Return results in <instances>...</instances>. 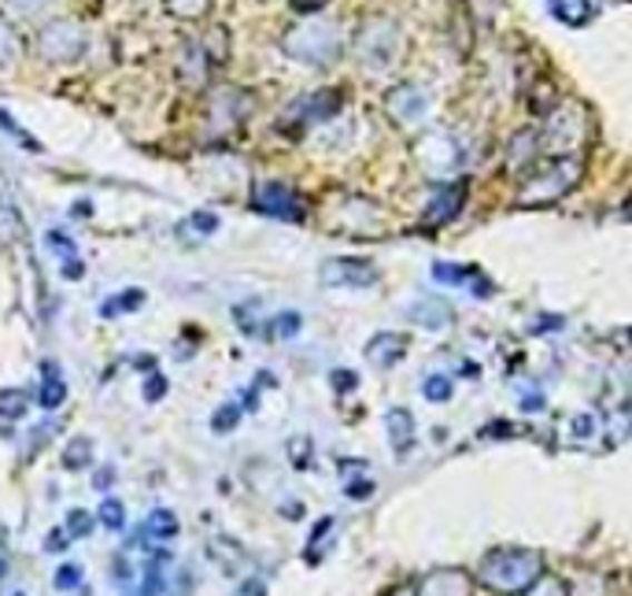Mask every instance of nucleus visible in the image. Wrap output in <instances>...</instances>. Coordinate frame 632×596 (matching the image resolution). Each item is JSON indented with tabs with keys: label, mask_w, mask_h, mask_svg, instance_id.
<instances>
[{
	"label": "nucleus",
	"mask_w": 632,
	"mask_h": 596,
	"mask_svg": "<svg viewBox=\"0 0 632 596\" xmlns=\"http://www.w3.org/2000/svg\"><path fill=\"white\" fill-rule=\"evenodd\" d=\"M67 541H63V534H52V541H49V548H52V553H56V548H63Z\"/></svg>",
	"instance_id": "nucleus-22"
},
{
	"label": "nucleus",
	"mask_w": 632,
	"mask_h": 596,
	"mask_svg": "<svg viewBox=\"0 0 632 596\" xmlns=\"http://www.w3.org/2000/svg\"><path fill=\"white\" fill-rule=\"evenodd\" d=\"M100 522L111 526V530H119V526H122V504L119 500H105V504H100Z\"/></svg>",
	"instance_id": "nucleus-10"
},
{
	"label": "nucleus",
	"mask_w": 632,
	"mask_h": 596,
	"mask_svg": "<svg viewBox=\"0 0 632 596\" xmlns=\"http://www.w3.org/2000/svg\"><path fill=\"white\" fill-rule=\"evenodd\" d=\"M577 433H581V438H589V433H592V422H589V416H584V419L577 422Z\"/></svg>",
	"instance_id": "nucleus-21"
},
{
	"label": "nucleus",
	"mask_w": 632,
	"mask_h": 596,
	"mask_svg": "<svg viewBox=\"0 0 632 596\" xmlns=\"http://www.w3.org/2000/svg\"><path fill=\"white\" fill-rule=\"evenodd\" d=\"M22 408H27V400H22L19 393H0V416H11L19 419Z\"/></svg>",
	"instance_id": "nucleus-12"
},
{
	"label": "nucleus",
	"mask_w": 632,
	"mask_h": 596,
	"mask_svg": "<svg viewBox=\"0 0 632 596\" xmlns=\"http://www.w3.org/2000/svg\"><path fill=\"white\" fill-rule=\"evenodd\" d=\"M67 530H71V537H86L89 534V519L82 511H75L71 519H67Z\"/></svg>",
	"instance_id": "nucleus-14"
},
{
	"label": "nucleus",
	"mask_w": 632,
	"mask_h": 596,
	"mask_svg": "<svg viewBox=\"0 0 632 596\" xmlns=\"http://www.w3.org/2000/svg\"><path fill=\"white\" fill-rule=\"evenodd\" d=\"M63 382L60 378H52V382H45V393H38V404L41 408H56V404H63Z\"/></svg>",
	"instance_id": "nucleus-6"
},
{
	"label": "nucleus",
	"mask_w": 632,
	"mask_h": 596,
	"mask_svg": "<svg viewBox=\"0 0 632 596\" xmlns=\"http://www.w3.org/2000/svg\"><path fill=\"white\" fill-rule=\"evenodd\" d=\"M148 526H152L156 534L164 530V537H167V541H170V537L178 534V522H175V515H170V511H156L152 519H148Z\"/></svg>",
	"instance_id": "nucleus-11"
},
{
	"label": "nucleus",
	"mask_w": 632,
	"mask_h": 596,
	"mask_svg": "<svg viewBox=\"0 0 632 596\" xmlns=\"http://www.w3.org/2000/svg\"><path fill=\"white\" fill-rule=\"evenodd\" d=\"M159 589H164V575H159V567L152 564V567H148V575H145V589H141V596H159Z\"/></svg>",
	"instance_id": "nucleus-13"
},
{
	"label": "nucleus",
	"mask_w": 632,
	"mask_h": 596,
	"mask_svg": "<svg viewBox=\"0 0 632 596\" xmlns=\"http://www.w3.org/2000/svg\"><path fill=\"white\" fill-rule=\"evenodd\" d=\"M371 481H355V486H348V492H352V497H371Z\"/></svg>",
	"instance_id": "nucleus-18"
},
{
	"label": "nucleus",
	"mask_w": 632,
	"mask_h": 596,
	"mask_svg": "<svg viewBox=\"0 0 632 596\" xmlns=\"http://www.w3.org/2000/svg\"><path fill=\"white\" fill-rule=\"evenodd\" d=\"M145 301V293L141 290H130V293H122L119 296V304H108L105 307V315H115V312H134V307H141Z\"/></svg>",
	"instance_id": "nucleus-8"
},
{
	"label": "nucleus",
	"mask_w": 632,
	"mask_h": 596,
	"mask_svg": "<svg viewBox=\"0 0 632 596\" xmlns=\"http://www.w3.org/2000/svg\"><path fill=\"white\" fill-rule=\"evenodd\" d=\"M274 330H282V338H293L296 330H300V315H282L278 323H274Z\"/></svg>",
	"instance_id": "nucleus-15"
},
{
	"label": "nucleus",
	"mask_w": 632,
	"mask_h": 596,
	"mask_svg": "<svg viewBox=\"0 0 632 596\" xmlns=\"http://www.w3.org/2000/svg\"><path fill=\"white\" fill-rule=\"evenodd\" d=\"M422 393L441 404V400L452 397V382H447L444 374H433V378H425V382H422Z\"/></svg>",
	"instance_id": "nucleus-5"
},
{
	"label": "nucleus",
	"mask_w": 632,
	"mask_h": 596,
	"mask_svg": "<svg viewBox=\"0 0 632 596\" xmlns=\"http://www.w3.org/2000/svg\"><path fill=\"white\" fill-rule=\"evenodd\" d=\"M167 393V378L164 374H159V378H152V382H148V400H159V397H164Z\"/></svg>",
	"instance_id": "nucleus-17"
},
{
	"label": "nucleus",
	"mask_w": 632,
	"mask_h": 596,
	"mask_svg": "<svg viewBox=\"0 0 632 596\" xmlns=\"http://www.w3.org/2000/svg\"><path fill=\"white\" fill-rule=\"evenodd\" d=\"M63 274H67V279H82V263H78V260H75V263L67 260V263H63Z\"/></svg>",
	"instance_id": "nucleus-19"
},
{
	"label": "nucleus",
	"mask_w": 632,
	"mask_h": 596,
	"mask_svg": "<svg viewBox=\"0 0 632 596\" xmlns=\"http://www.w3.org/2000/svg\"><path fill=\"white\" fill-rule=\"evenodd\" d=\"M197 226H200V231H215L218 219H215V215H197Z\"/></svg>",
	"instance_id": "nucleus-20"
},
{
	"label": "nucleus",
	"mask_w": 632,
	"mask_h": 596,
	"mask_svg": "<svg viewBox=\"0 0 632 596\" xmlns=\"http://www.w3.org/2000/svg\"><path fill=\"white\" fill-rule=\"evenodd\" d=\"M433 274H436V279H441V282H455V285H463V282L470 279V267H452V263H436Z\"/></svg>",
	"instance_id": "nucleus-7"
},
{
	"label": "nucleus",
	"mask_w": 632,
	"mask_h": 596,
	"mask_svg": "<svg viewBox=\"0 0 632 596\" xmlns=\"http://www.w3.org/2000/svg\"><path fill=\"white\" fill-rule=\"evenodd\" d=\"M56 586H60V589L82 586V567H78V564H63V567H60V575H56Z\"/></svg>",
	"instance_id": "nucleus-9"
},
{
	"label": "nucleus",
	"mask_w": 632,
	"mask_h": 596,
	"mask_svg": "<svg viewBox=\"0 0 632 596\" xmlns=\"http://www.w3.org/2000/svg\"><path fill=\"white\" fill-rule=\"evenodd\" d=\"M259 208L267 215H285V219H300V201L285 186H267L259 193Z\"/></svg>",
	"instance_id": "nucleus-3"
},
{
	"label": "nucleus",
	"mask_w": 632,
	"mask_h": 596,
	"mask_svg": "<svg viewBox=\"0 0 632 596\" xmlns=\"http://www.w3.org/2000/svg\"><path fill=\"white\" fill-rule=\"evenodd\" d=\"M237 427V411L226 408L223 416H215V430H234Z\"/></svg>",
	"instance_id": "nucleus-16"
},
{
	"label": "nucleus",
	"mask_w": 632,
	"mask_h": 596,
	"mask_svg": "<svg viewBox=\"0 0 632 596\" xmlns=\"http://www.w3.org/2000/svg\"><path fill=\"white\" fill-rule=\"evenodd\" d=\"M388 433H393V444H396L399 452L411 449V438H415V430H411V416H407V411H393V416H388Z\"/></svg>",
	"instance_id": "nucleus-4"
},
{
	"label": "nucleus",
	"mask_w": 632,
	"mask_h": 596,
	"mask_svg": "<svg viewBox=\"0 0 632 596\" xmlns=\"http://www.w3.org/2000/svg\"><path fill=\"white\" fill-rule=\"evenodd\" d=\"M540 578V556L536 553H492L481 564V582L500 593H522L525 586H533Z\"/></svg>",
	"instance_id": "nucleus-1"
},
{
	"label": "nucleus",
	"mask_w": 632,
	"mask_h": 596,
	"mask_svg": "<svg viewBox=\"0 0 632 596\" xmlns=\"http://www.w3.org/2000/svg\"><path fill=\"white\" fill-rule=\"evenodd\" d=\"M322 271H326L322 279L337 282V285H371L377 279V274L366 267V263H359V260H337V263H326Z\"/></svg>",
	"instance_id": "nucleus-2"
}]
</instances>
